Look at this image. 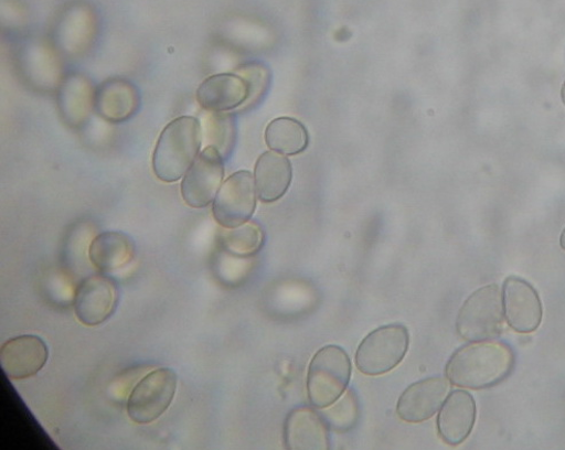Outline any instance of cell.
Here are the masks:
<instances>
[{"instance_id":"6da1fadb","label":"cell","mask_w":565,"mask_h":450,"mask_svg":"<svg viewBox=\"0 0 565 450\" xmlns=\"http://www.w3.org/2000/svg\"><path fill=\"white\" fill-rule=\"evenodd\" d=\"M515 363L514 350L508 343L497 340L470 342L451 356L445 373L456 386L484 389L508 378Z\"/></svg>"},{"instance_id":"7a4b0ae2","label":"cell","mask_w":565,"mask_h":450,"mask_svg":"<svg viewBox=\"0 0 565 450\" xmlns=\"http://www.w3.org/2000/svg\"><path fill=\"white\" fill-rule=\"evenodd\" d=\"M202 143L198 118L182 116L173 119L161 133L153 156L156 175L164 183H175L198 159Z\"/></svg>"},{"instance_id":"3957f363","label":"cell","mask_w":565,"mask_h":450,"mask_svg":"<svg viewBox=\"0 0 565 450\" xmlns=\"http://www.w3.org/2000/svg\"><path fill=\"white\" fill-rule=\"evenodd\" d=\"M504 319L502 289L489 285L476 290L463 303L457 319L458 334L468 342L495 340Z\"/></svg>"},{"instance_id":"277c9868","label":"cell","mask_w":565,"mask_h":450,"mask_svg":"<svg viewBox=\"0 0 565 450\" xmlns=\"http://www.w3.org/2000/svg\"><path fill=\"white\" fill-rule=\"evenodd\" d=\"M351 377V362L340 346L322 347L312 358L308 374L310 403L320 409L330 407L344 394Z\"/></svg>"},{"instance_id":"5b68a950","label":"cell","mask_w":565,"mask_h":450,"mask_svg":"<svg viewBox=\"0 0 565 450\" xmlns=\"http://www.w3.org/2000/svg\"><path fill=\"white\" fill-rule=\"evenodd\" d=\"M408 345L409 335L404 325L381 326L374 330L356 351V367L369 376L390 373L403 362Z\"/></svg>"},{"instance_id":"8992f818","label":"cell","mask_w":565,"mask_h":450,"mask_svg":"<svg viewBox=\"0 0 565 450\" xmlns=\"http://www.w3.org/2000/svg\"><path fill=\"white\" fill-rule=\"evenodd\" d=\"M177 374L170 368H160L146 375L132 389L127 411L132 422L139 426L157 421L170 407L175 396Z\"/></svg>"},{"instance_id":"52a82bcc","label":"cell","mask_w":565,"mask_h":450,"mask_svg":"<svg viewBox=\"0 0 565 450\" xmlns=\"http://www.w3.org/2000/svg\"><path fill=\"white\" fill-rule=\"evenodd\" d=\"M256 184L249 171H237L226 179L215 201L213 213L224 228H234L250 221L256 208Z\"/></svg>"},{"instance_id":"ba28073f","label":"cell","mask_w":565,"mask_h":450,"mask_svg":"<svg viewBox=\"0 0 565 450\" xmlns=\"http://www.w3.org/2000/svg\"><path fill=\"white\" fill-rule=\"evenodd\" d=\"M118 300H120V289L113 278L102 272L87 277L78 285L75 292L76 318L87 326L103 324L115 313Z\"/></svg>"},{"instance_id":"9c48e42d","label":"cell","mask_w":565,"mask_h":450,"mask_svg":"<svg viewBox=\"0 0 565 450\" xmlns=\"http://www.w3.org/2000/svg\"><path fill=\"white\" fill-rule=\"evenodd\" d=\"M224 159L214 147H205L184 176L182 195L185 203L202 208L215 201L223 183Z\"/></svg>"},{"instance_id":"30bf717a","label":"cell","mask_w":565,"mask_h":450,"mask_svg":"<svg viewBox=\"0 0 565 450\" xmlns=\"http://www.w3.org/2000/svg\"><path fill=\"white\" fill-rule=\"evenodd\" d=\"M504 318L510 326L520 334H530L537 330L543 321L541 297L527 281L510 277L503 287Z\"/></svg>"},{"instance_id":"8fae6325","label":"cell","mask_w":565,"mask_h":450,"mask_svg":"<svg viewBox=\"0 0 565 450\" xmlns=\"http://www.w3.org/2000/svg\"><path fill=\"white\" fill-rule=\"evenodd\" d=\"M449 378L430 377L412 384L399 398L397 414L407 424H423L431 418L449 397Z\"/></svg>"},{"instance_id":"7c38bea8","label":"cell","mask_w":565,"mask_h":450,"mask_svg":"<svg viewBox=\"0 0 565 450\" xmlns=\"http://www.w3.org/2000/svg\"><path fill=\"white\" fill-rule=\"evenodd\" d=\"M49 347L35 335L11 339L0 349V366L3 373L14 381L36 376L46 365Z\"/></svg>"},{"instance_id":"4fadbf2b","label":"cell","mask_w":565,"mask_h":450,"mask_svg":"<svg viewBox=\"0 0 565 450\" xmlns=\"http://www.w3.org/2000/svg\"><path fill=\"white\" fill-rule=\"evenodd\" d=\"M476 422V403L473 397L456 389L446 398L438 418L437 430L445 443L457 447L470 436Z\"/></svg>"},{"instance_id":"5bb4252c","label":"cell","mask_w":565,"mask_h":450,"mask_svg":"<svg viewBox=\"0 0 565 450\" xmlns=\"http://www.w3.org/2000/svg\"><path fill=\"white\" fill-rule=\"evenodd\" d=\"M140 108L137 86L125 78L105 81L97 89L95 109L110 124H122L134 117Z\"/></svg>"},{"instance_id":"9a60e30c","label":"cell","mask_w":565,"mask_h":450,"mask_svg":"<svg viewBox=\"0 0 565 450\" xmlns=\"http://www.w3.org/2000/svg\"><path fill=\"white\" fill-rule=\"evenodd\" d=\"M249 87L241 75L220 74L207 77L198 88L196 99L204 110L228 111L246 105Z\"/></svg>"},{"instance_id":"2e32d148","label":"cell","mask_w":565,"mask_h":450,"mask_svg":"<svg viewBox=\"0 0 565 450\" xmlns=\"http://www.w3.org/2000/svg\"><path fill=\"white\" fill-rule=\"evenodd\" d=\"M329 428L315 409L297 408L287 417L285 446L288 449H330Z\"/></svg>"},{"instance_id":"e0dca14e","label":"cell","mask_w":565,"mask_h":450,"mask_svg":"<svg viewBox=\"0 0 565 450\" xmlns=\"http://www.w3.org/2000/svg\"><path fill=\"white\" fill-rule=\"evenodd\" d=\"M88 257L99 272L109 276L121 271L135 260L136 245L124 232H105L94 239Z\"/></svg>"},{"instance_id":"ac0fdd59","label":"cell","mask_w":565,"mask_h":450,"mask_svg":"<svg viewBox=\"0 0 565 450\" xmlns=\"http://www.w3.org/2000/svg\"><path fill=\"white\" fill-rule=\"evenodd\" d=\"M292 178L290 162L276 153L266 152L257 161L255 184L259 200L273 203L288 191Z\"/></svg>"},{"instance_id":"d6986e66","label":"cell","mask_w":565,"mask_h":450,"mask_svg":"<svg viewBox=\"0 0 565 450\" xmlns=\"http://www.w3.org/2000/svg\"><path fill=\"white\" fill-rule=\"evenodd\" d=\"M265 141L274 152L292 157L305 152L309 144V135L301 122L281 117L267 127Z\"/></svg>"},{"instance_id":"ffe728a7","label":"cell","mask_w":565,"mask_h":450,"mask_svg":"<svg viewBox=\"0 0 565 450\" xmlns=\"http://www.w3.org/2000/svg\"><path fill=\"white\" fill-rule=\"evenodd\" d=\"M201 124L202 141L206 147H214L226 159L232 152L235 137L233 118L221 111L205 110L199 119Z\"/></svg>"},{"instance_id":"44dd1931","label":"cell","mask_w":565,"mask_h":450,"mask_svg":"<svg viewBox=\"0 0 565 450\" xmlns=\"http://www.w3.org/2000/svg\"><path fill=\"white\" fill-rule=\"evenodd\" d=\"M265 234L254 222L226 228L221 235L223 248L232 256L247 258L255 256L263 247Z\"/></svg>"},{"instance_id":"7402d4cb","label":"cell","mask_w":565,"mask_h":450,"mask_svg":"<svg viewBox=\"0 0 565 450\" xmlns=\"http://www.w3.org/2000/svg\"><path fill=\"white\" fill-rule=\"evenodd\" d=\"M95 96L96 92H94L90 82L81 77L71 78L61 96V108L65 113L75 103V122L73 124L78 125L87 113L90 114L92 107H95Z\"/></svg>"},{"instance_id":"603a6c76","label":"cell","mask_w":565,"mask_h":450,"mask_svg":"<svg viewBox=\"0 0 565 450\" xmlns=\"http://www.w3.org/2000/svg\"><path fill=\"white\" fill-rule=\"evenodd\" d=\"M322 417L327 426L339 431L345 432L351 430L360 417L359 399L351 389L344 395L339 403H334L330 407L324 408Z\"/></svg>"},{"instance_id":"cb8c5ba5","label":"cell","mask_w":565,"mask_h":450,"mask_svg":"<svg viewBox=\"0 0 565 450\" xmlns=\"http://www.w3.org/2000/svg\"><path fill=\"white\" fill-rule=\"evenodd\" d=\"M237 74L245 78L249 87V98L246 105L257 101L265 92L267 82H269L267 71L260 65L250 64L242 67L237 71Z\"/></svg>"},{"instance_id":"d4e9b609","label":"cell","mask_w":565,"mask_h":450,"mask_svg":"<svg viewBox=\"0 0 565 450\" xmlns=\"http://www.w3.org/2000/svg\"><path fill=\"white\" fill-rule=\"evenodd\" d=\"M561 248L565 251V228L563 229L559 238Z\"/></svg>"},{"instance_id":"484cf974","label":"cell","mask_w":565,"mask_h":450,"mask_svg":"<svg viewBox=\"0 0 565 450\" xmlns=\"http://www.w3.org/2000/svg\"><path fill=\"white\" fill-rule=\"evenodd\" d=\"M561 96H562L563 104L565 105V82H564L563 87H562Z\"/></svg>"}]
</instances>
